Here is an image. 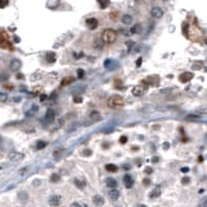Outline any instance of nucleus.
<instances>
[{"mask_svg": "<svg viewBox=\"0 0 207 207\" xmlns=\"http://www.w3.org/2000/svg\"><path fill=\"white\" fill-rule=\"evenodd\" d=\"M117 38V32L115 30L108 28V29L104 30L101 33V40L104 44H113Z\"/></svg>", "mask_w": 207, "mask_h": 207, "instance_id": "nucleus-1", "label": "nucleus"}, {"mask_svg": "<svg viewBox=\"0 0 207 207\" xmlns=\"http://www.w3.org/2000/svg\"><path fill=\"white\" fill-rule=\"evenodd\" d=\"M108 106L112 109H119L124 106V99L118 94H114L108 99Z\"/></svg>", "mask_w": 207, "mask_h": 207, "instance_id": "nucleus-2", "label": "nucleus"}, {"mask_svg": "<svg viewBox=\"0 0 207 207\" xmlns=\"http://www.w3.org/2000/svg\"><path fill=\"white\" fill-rule=\"evenodd\" d=\"M104 66L108 70H116L117 68H119L120 64H119V62L117 60L109 58V59H106L104 61Z\"/></svg>", "mask_w": 207, "mask_h": 207, "instance_id": "nucleus-3", "label": "nucleus"}, {"mask_svg": "<svg viewBox=\"0 0 207 207\" xmlns=\"http://www.w3.org/2000/svg\"><path fill=\"white\" fill-rule=\"evenodd\" d=\"M25 157L22 152H19V151H12L9 153V159L11 160L12 162H20Z\"/></svg>", "mask_w": 207, "mask_h": 207, "instance_id": "nucleus-4", "label": "nucleus"}, {"mask_svg": "<svg viewBox=\"0 0 207 207\" xmlns=\"http://www.w3.org/2000/svg\"><path fill=\"white\" fill-rule=\"evenodd\" d=\"M49 205H51L52 207H57L61 203V196L59 195H52L48 200Z\"/></svg>", "mask_w": 207, "mask_h": 207, "instance_id": "nucleus-5", "label": "nucleus"}, {"mask_svg": "<svg viewBox=\"0 0 207 207\" xmlns=\"http://www.w3.org/2000/svg\"><path fill=\"white\" fill-rule=\"evenodd\" d=\"M150 14H151V17H153L154 19H161L164 16V11H163V9L160 6H153L151 9Z\"/></svg>", "mask_w": 207, "mask_h": 207, "instance_id": "nucleus-6", "label": "nucleus"}, {"mask_svg": "<svg viewBox=\"0 0 207 207\" xmlns=\"http://www.w3.org/2000/svg\"><path fill=\"white\" fill-rule=\"evenodd\" d=\"M0 48H9L11 50L13 49L4 32H0Z\"/></svg>", "mask_w": 207, "mask_h": 207, "instance_id": "nucleus-7", "label": "nucleus"}, {"mask_svg": "<svg viewBox=\"0 0 207 207\" xmlns=\"http://www.w3.org/2000/svg\"><path fill=\"white\" fill-rule=\"evenodd\" d=\"M145 89H146V86H143V85H137L133 88L132 90V93H133L135 96H142L145 92Z\"/></svg>", "mask_w": 207, "mask_h": 207, "instance_id": "nucleus-8", "label": "nucleus"}, {"mask_svg": "<svg viewBox=\"0 0 207 207\" xmlns=\"http://www.w3.org/2000/svg\"><path fill=\"white\" fill-rule=\"evenodd\" d=\"M86 26L90 30H94L98 26V21L95 18H89V19L86 20Z\"/></svg>", "mask_w": 207, "mask_h": 207, "instance_id": "nucleus-9", "label": "nucleus"}, {"mask_svg": "<svg viewBox=\"0 0 207 207\" xmlns=\"http://www.w3.org/2000/svg\"><path fill=\"white\" fill-rule=\"evenodd\" d=\"M54 119H55V112H54L53 109H48L46 112V115H45V120L46 122L51 123L53 122Z\"/></svg>", "mask_w": 207, "mask_h": 207, "instance_id": "nucleus-10", "label": "nucleus"}, {"mask_svg": "<svg viewBox=\"0 0 207 207\" xmlns=\"http://www.w3.org/2000/svg\"><path fill=\"white\" fill-rule=\"evenodd\" d=\"M22 68V62L19 59H13L9 63V68L13 72H18Z\"/></svg>", "mask_w": 207, "mask_h": 207, "instance_id": "nucleus-11", "label": "nucleus"}, {"mask_svg": "<svg viewBox=\"0 0 207 207\" xmlns=\"http://www.w3.org/2000/svg\"><path fill=\"white\" fill-rule=\"evenodd\" d=\"M193 78H194V74H193V73L185 72L179 76V81L181 83H188V81H190Z\"/></svg>", "mask_w": 207, "mask_h": 207, "instance_id": "nucleus-12", "label": "nucleus"}, {"mask_svg": "<svg viewBox=\"0 0 207 207\" xmlns=\"http://www.w3.org/2000/svg\"><path fill=\"white\" fill-rule=\"evenodd\" d=\"M92 203L97 207H101L105 204V199L101 196V195H94L92 197Z\"/></svg>", "mask_w": 207, "mask_h": 207, "instance_id": "nucleus-13", "label": "nucleus"}, {"mask_svg": "<svg viewBox=\"0 0 207 207\" xmlns=\"http://www.w3.org/2000/svg\"><path fill=\"white\" fill-rule=\"evenodd\" d=\"M123 182H124V185H125V188H133L134 179H133V177L129 175V174H125V175L123 176Z\"/></svg>", "mask_w": 207, "mask_h": 207, "instance_id": "nucleus-14", "label": "nucleus"}, {"mask_svg": "<svg viewBox=\"0 0 207 207\" xmlns=\"http://www.w3.org/2000/svg\"><path fill=\"white\" fill-rule=\"evenodd\" d=\"M161 194H162V188L160 185H157L155 188H153V190L150 192V194H149V197L151 199H153V198H157V197H160L161 196Z\"/></svg>", "mask_w": 207, "mask_h": 207, "instance_id": "nucleus-15", "label": "nucleus"}, {"mask_svg": "<svg viewBox=\"0 0 207 207\" xmlns=\"http://www.w3.org/2000/svg\"><path fill=\"white\" fill-rule=\"evenodd\" d=\"M119 196H120L119 190H116V188H112V190L109 192V197H110V199L112 201H117L119 199Z\"/></svg>", "mask_w": 207, "mask_h": 207, "instance_id": "nucleus-16", "label": "nucleus"}, {"mask_svg": "<svg viewBox=\"0 0 207 207\" xmlns=\"http://www.w3.org/2000/svg\"><path fill=\"white\" fill-rule=\"evenodd\" d=\"M56 54L54 53V52H48V53L46 54V60L49 62V63H54V62H56Z\"/></svg>", "mask_w": 207, "mask_h": 207, "instance_id": "nucleus-17", "label": "nucleus"}, {"mask_svg": "<svg viewBox=\"0 0 207 207\" xmlns=\"http://www.w3.org/2000/svg\"><path fill=\"white\" fill-rule=\"evenodd\" d=\"M75 82V78L73 76H68L65 78L62 79L61 81V85L62 86H68V85H70L72 83Z\"/></svg>", "mask_w": 207, "mask_h": 207, "instance_id": "nucleus-18", "label": "nucleus"}, {"mask_svg": "<svg viewBox=\"0 0 207 207\" xmlns=\"http://www.w3.org/2000/svg\"><path fill=\"white\" fill-rule=\"evenodd\" d=\"M106 184L108 188H115L117 186V181H116V179H114L113 177H108L106 179Z\"/></svg>", "mask_w": 207, "mask_h": 207, "instance_id": "nucleus-19", "label": "nucleus"}, {"mask_svg": "<svg viewBox=\"0 0 207 207\" xmlns=\"http://www.w3.org/2000/svg\"><path fill=\"white\" fill-rule=\"evenodd\" d=\"M37 110H38L37 105H33V106H32L31 108H30V110L26 112L25 115H26L27 117H31V116H33V115L35 114L36 112H37Z\"/></svg>", "mask_w": 207, "mask_h": 207, "instance_id": "nucleus-20", "label": "nucleus"}, {"mask_svg": "<svg viewBox=\"0 0 207 207\" xmlns=\"http://www.w3.org/2000/svg\"><path fill=\"white\" fill-rule=\"evenodd\" d=\"M121 21H122V23L125 24V25H129V24L133 22V17H132L131 15H123Z\"/></svg>", "mask_w": 207, "mask_h": 207, "instance_id": "nucleus-21", "label": "nucleus"}, {"mask_svg": "<svg viewBox=\"0 0 207 207\" xmlns=\"http://www.w3.org/2000/svg\"><path fill=\"white\" fill-rule=\"evenodd\" d=\"M90 117L92 120H94V121H97V120H101V114H99L97 111H93V112H91L90 113Z\"/></svg>", "mask_w": 207, "mask_h": 207, "instance_id": "nucleus-22", "label": "nucleus"}, {"mask_svg": "<svg viewBox=\"0 0 207 207\" xmlns=\"http://www.w3.org/2000/svg\"><path fill=\"white\" fill-rule=\"evenodd\" d=\"M59 1H49V2H47V6L49 7V9H55L56 7L58 6V5H59Z\"/></svg>", "mask_w": 207, "mask_h": 207, "instance_id": "nucleus-23", "label": "nucleus"}, {"mask_svg": "<svg viewBox=\"0 0 207 207\" xmlns=\"http://www.w3.org/2000/svg\"><path fill=\"white\" fill-rule=\"evenodd\" d=\"M93 47L97 50H101L104 47V42L101 40H95L94 42H93Z\"/></svg>", "mask_w": 207, "mask_h": 207, "instance_id": "nucleus-24", "label": "nucleus"}, {"mask_svg": "<svg viewBox=\"0 0 207 207\" xmlns=\"http://www.w3.org/2000/svg\"><path fill=\"white\" fill-rule=\"evenodd\" d=\"M117 166L113 165V164H108V165H106V170L108 172H116L117 171Z\"/></svg>", "mask_w": 207, "mask_h": 207, "instance_id": "nucleus-25", "label": "nucleus"}, {"mask_svg": "<svg viewBox=\"0 0 207 207\" xmlns=\"http://www.w3.org/2000/svg\"><path fill=\"white\" fill-rule=\"evenodd\" d=\"M51 182H53V183H56V182L60 181V175L59 174H56V173H53L51 175Z\"/></svg>", "mask_w": 207, "mask_h": 207, "instance_id": "nucleus-26", "label": "nucleus"}, {"mask_svg": "<svg viewBox=\"0 0 207 207\" xmlns=\"http://www.w3.org/2000/svg\"><path fill=\"white\" fill-rule=\"evenodd\" d=\"M46 146H47V142H45V141H37V143H36V149H37V150H42V149H44Z\"/></svg>", "mask_w": 207, "mask_h": 207, "instance_id": "nucleus-27", "label": "nucleus"}, {"mask_svg": "<svg viewBox=\"0 0 207 207\" xmlns=\"http://www.w3.org/2000/svg\"><path fill=\"white\" fill-rule=\"evenodd\" d=\"M75 184H76V186L78 188H84L86 186V183L84 181H80L78 179H75Z\"/></svg>", "mask_w": 207, "mask_h": 207, "instance_id": "nucleus-28", "label": "nucleus"}, {"mask_svg": "<svg viewBox=\"0 0 207 207\" xmlns=\"http://www.w3.org/2000/svg\"><path fill=\"white\" fill-rule=\"evenodd\" d=\"M98 3H99V5H101V9H106L107 6H109V5H110V1H103V0H99Z\"/></svg>", "mask_w": 207, "mask_h": 207, "instance_id": "nucleus-29", "label": "nucleus"}, {"mask_svg": "<svg viewBox=\"0 0 207 207\" xmlns=\"http://www.w3.org/2000/svg\"><path fill=\"white\" fill-rule=\"evenodd\" d=\"M7 94L3 91H0V103H3V101H7Z\"/></svg>", "mask_w": 207, "mask_h": 207, "instance_id": "nucleus-30", "label": "nucleus"}, {"mask_svg": "<svg viewBox=\"0 0 207 207\" xmlns=\"http://www.w3.org/2000/svg\"><path fill=\"white\" fill-rule=\"evenodd\" d=\"M77 75H78L79 79H83L85 77V70L83 68H78L77 70Z\"/></svg>", "mask_w": 207, "mask_h": 207, "instance_id": "nucleus-31", "label": "nucleus"}, {"mask_svg": "<svg viewBox=\"0 0 207 207\" xmlns=\"http://www.w3.org/2000/svg\"><path fill=\"white\" fill-rule=\"evenodd\" d=\"M182 31H183L184 35L186 36V37H188V23H183V25H182Z\"/></svg>", "mask_w": 207, "mask_h": 207, "instance_id": "nucleus-32", "label": "nucleus"}, {"mask_svg": "<svg viewBox=\"0 0 207 207\" xmlns=\"http://www.w3.org/2000/svg\"><path fill=\"white\" fill-rule=\"evenodd\" d=\"M199 207H207V197H205V198H203L202 200H201L200 204H199Z\"/></svg>", "mask_w": 207, "mask_h": 207, "instance_id": "nucleus-33", "label": "nucleus"}, {"mask_svg": "<svg viewBox=\"0 0 207 207\" xmlns=\"http://www.w3.org/2000/svg\"><path fill=\"white\" fill-rule=\"evenodd\" d=\"M72 207H87L86 204L84 203H78V202H75L72 204Z\"/></svg>", "mask_w": 207, "mask_h": 207, "instance_id": "nucleus-34", "label": "nucleus"}, {"mask_svg": "<svg viewBox=\"0 0 207 207\" xmlns=\"http://www.w3.org/2000/svg\"><path fill=\"white\" fill-rule=\"evenodd\" d=\"M7 4H9L7 0H0V9H4Z\"/></svg>", "mask_w": 207, "mask_h": 207, "instance_id": "nucleus-35", "label": "nucleus"}, {"mask_svg": "<svg viewBox=\"0 0 207 207\" xmlns=\"http://www.w3.org/2000/svg\"><path fill=\"white\" fill-rule=\"evenodd\" d=\"M190 177H183L181 179L182 184H188V183H190Z\"/></svg>", "mask_w": 207, "mask_h": 207, "instance_id": "nucleus-36", "label": "nucleus"}, {"mask_svg": "<svg viewBox=\"0 0 207 207\" xmlns=\"http://www.w3.org/2000/svg\"><path fill=\"white\" fill-rule=\"evenodd\" d=\"M119 142H120L121 144H125L127 142V137H125V136H122V137H120V139H119Z\"/></svg>", "mask_w": 207, "mask_h": 207, "instance_id": "nucleus-37", "label": "nucleus"}, {"mask_svg": "<svg viewBox=\"0 0 207 207\" xmlns=\"http://www.w3.org/2000/svg\"><path fill=\"white\" fill-rule=\"evenodd\" d=\"M42 78V75H37V76H34V75H32L31 77H30V80L31 81H35V80H38V79Z\"/></svg>", "mask_w": 207, "mask_h": 207, "instance_id": "nucleus-38", "label": "nucleus"}, {"mask_svg": "<svg viewBox=\"0 0 207 207\" xmlns=\"http://www.w3.org/2000/svg\"><path fill=\"white\" fill-rule=\"evenodd\" d=\"M150 183H151V180L150 179H147V178H145V179H143V184L145 186H148L150 185Z\"/></svg>", "mask_w": 207, "mask_h": 207, "instance_id": "nucleus-39", "label": "nucleus"}, {"mask_svg": "<svg viewBox=\"0 0 207 207\" xmlns=\"http://www.w3.org/2000/svg\"><path fill=\"white\" fill-rule=\"evenodd\" d=\"M152 172H153V170H152V168H150V167H147V168L145 169V173L148 174V175L152 174Z\"/></svg>", "mask_w": 207, "mask_h": 207, "instance_id": "nucleus-40", "label": "nucleus"}, {"mask_svg": "<svg viewBox=\"0 0 207 207\" xmlns=\"http://www.w3.org/2000/svg\"><path fill=\"white\" fill-rule=\"evenodd\" d=\"M159 161H160V157H152V160H151V162H152L153 164L159 163Z\"/></svg>", "mask_w": 207, "mask_h": 207, "instance_id": "nucleus-41", "label": "nucleus"}, {"mask_svg": "<svg viewBox=\"0 0 207 207\" xmlns=\"http://www.w3.org/2000/svg\"><path fill=\"white\" fill-rule=\"evenodd\" d=\"M141 64H142V58L140 57L139 59L137 60V62H136V65H137L138 68H140V66H141Z\"/></svg>", "mask_w": 207, "mask_h": 207, "instance_id": "nucleus-42", "label": "nucleus"}, {"mask_svg": "<svg viewBox=\"0 0 207 207\" xmlns=\"http://www.w3.org/2000/svg\"><path fill=\"white\" fill-rule=\"evenodd\" d=\"M46 99H48V95H46V94H42V95H40V101H45Z\"/></svg>", "mask_w": 207, "mask_h": 207, "instance_id": "nucleus-43", "label": "nucleus"}, {"mask_svg": "<svg viewBox=\"0 0 207 207\" xmlns=\"http://www.w3.org/2000/svg\"><path fill=\"white\" fill-rule=\"evenodd\" d=\"M74 101L75 103H82V97H75V99H74Z\"/></svg>", "mask_w": 207, "mask_h": 207, "instance_id": "nucleus-44", "label": "nucleus"}, {"mask_svg": "<svg viewBox=\"0 0 207 207\" xmlns=\"http://www.w3.org/2000/svg\"><path fill=\"white\" fill-rule=\"evenodd\" d=\"M91 153H92V152H91V150L87 149V150H86V151H85V152H84V153H83V154H84L85 157H87V155H90V154H91Z\"/></svg>", "mask_w": 207, "mask_h": 207, "instance_id": "nucleus-45", "label": "nucleus"}, {"mask_svg": "<svg viewBox=\"0 0 207 207\" xmlns=\"http://www.w3.org/2000/svg\"><path fill=\"white\" fill-rule=\"evenodd\" d=\"M188 168H182L181 169V172H183V173H186V172H188Z\"/></svg>", "mask_w": 207, "mask_h": 207, "instance_id": "nucleus-46", "label": "nucleus"}, {"mask_svg": "<svg viewBox=\"0 0 207 207\" xmlns=\"http://www.w3.org/2000/svg\"><path fill=\"white\" fill-rule=\"evenodd\" d=\"M134 207H147V206L144 205V204H137V205H135Z\"/></svg>", "mask_w": 207, "mask_h": 207, "instance_id": "nucleus-47", "label": "nucleus"}, {"mask_svg": "<svg viewBox=\"0 0 207 207\" xmlns=\"http://www.w3.org/2000/svg\"><path fill=\"white\" fill-rule=\"evenodd\" d=\"M135 163L138 165V167H140V166H141V161H138V160H135Z\"/></svg>", "mask_w": 207, "mask_h": 207, "instance_id": "nucleus-48", "label": "nucleus"}, {"mask_svg": "<svg viewBox=\"0 0 207 207\" xmlns=\"http://www.w3.org/2000/svg\"><path fill=\"white\" fill-rule=\"evenodd\" d=\"M17 78H18V79H23V78H24V76H23V75H22V74H18Z\"/></svg>", "mask_w": 207, "mask_h": 207, "instance_id": "nucleus-49", "label": "nucleus"}, {"mask_svg": "<svg viewBox=\"0 0 207 207\" xmlns=\"http://www.w3.org/2000/svg\"><path fill=\"white\" fill-rule=\"evenodd\" d=\"M163 147L166 148V149H168V148H169V144H168V143H165V144L163 145Z\"/></svg>", "mask_w": 207, "mask_h": 207, "instance_id": "nucleus-50", "label": "nucleus"}, {"mask_svg": "<svg viewBox=\"0 0 207 207\" xmlns=\"http://www.w3.org/2000/svg\"><path fill=\"white\" fill-rule=\"evenodd\" d=\"M202 161H203L202 157H199V162H202Z\"/></svg>", "mask_w": 207, "mask_h": 207, "instance_id": "nucleus-51", "label": "nucleus"}, {"mask_svg": "<svg viewBox=\"0 0 207 207\" xmlns=\"http://www.w3.org/2000/svg\"><path fill=\"white\" fill-rule=\"evenodd\" d=\"M204 42H205V44L207 45V37H205V40H204Z\"/></svg>", "mask_w": 207, "mask_h": 207, "instance_id": "nucleus-52", "label": "nucleus"}, {"mask_svg": "<svg viewBox=\"0 0 207 207\" xmlns=\"http://www.w3.org/2000/svg\"><path fill=\"white\" fill-rule=\"evenodd\" d=\"M206 72H207V68H206Z\"/></svg>", "mask_w": 207, "mask_h": 207, "instance_id": "nucleus-53", "label": "nucleus"}, {"mask_svg": "<svg viewBox=\"0 0 207 207\" xmlns=\"http://www.w3.org/2000/svg\"><path fill=\"white\" fill-rule=\"evenodd\" d=\"M0 140H1V139H0Z\"/></svg>", "mask_w": 207, "mask_h": 207, "instance_id": "nucleus-54", "label": "nucleus"}]
</instances>
